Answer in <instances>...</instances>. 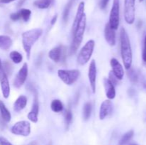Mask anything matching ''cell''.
<instances>
[{"mask_svg": "<svg viewBox=\"0 0 146 145\" xmlns=\"http://www.w3.org/2000/svg\"><path fill=\"white\" fill-rule=\"evenodd\" d=\"M12 45V40L8 36L0 35V48L4 51L9 49Z\"/></svg>", "mask_w": 146, "mask_h": 145, "instance_id": "cell-20", "label": "cell"}, {"mask_svg": "<svg viewBox=\"0 0 146 145\" xmlns=\"http://www.w3.org/2000/svg\"><path fill=\"white\" fill-rule=\"evenodd\" d=\"M62 56V46L58 45L50 50L48 52V57L54 62L57 63L61 59Z\"/></svg>", "mask_w": 146, "mask_h": 145, "instance_id": "cell-18", "label": "cell"}, {"mask_svg": "<svg viewBox=\"0 0 146 145\" xmlns=\"http://www.w3.org/2000/svg\"><path fill=\"white\" fill-rule=\"evenodd\" d=\"M115 30L113 29L111 26H110L109 24H106L105 27V30H104V36H105L106 41H107L108 44L111 46H113L115 45Z\"/></svg>", "mask_w": 146, "mask_h": 145, "instance_id": "cell-15", "label": "cell"}, {"mask_svg": "<svg viewBox=\"0 0 146 145\" xmlns=\"http://www.w3.org/2000/svg\"><path fill=\"white\" fill-rule=\"evenodd\" d=\"M54 0H36L34 1V4L36 7L41 9H47L51 6Z\"/></svg>", "mask_w": 146, "mask_h": 145, "instance_id": "cell-23", "label": "cell"}, {"mask_svg": "<svg viewBox=\"0 0 146 145\" xmlns=\"http://www.w3.org/2000/svg\"><path fill=\"white\" fill-rule=\"evenodd\" d=\"M0 83H1V91L4 98H8L10 95V86L7 78V72H5L0 59Z\"/></svg>", "mask_w": 146, "mask_h": 145, "instance_id": "cell-9", "label": "cell"}, {"mask_svg": "<svg viewBox=\"0 0 146 145\" xmlns=\"http://www.w3.org/2000/svg\"><path fill=\"white\" fill-rule=\"evenodd\" d=\"M56 20H57V15H55L54 17H53L52 19H51V25H54V24H55V23L56 22Z\"/></svg>", "mask_w": 146, "mask_h": 145, "instance_id": "cell-35", "label": "cell"}, {"mask_svg": "<svg viewBox=\"0 0 146 145\" xmlns=\"http://www.w3.org/2000/svg\"><path fill=\"white\" fill-rule=\"evenodd\" d=\"M139 1H141H141H143V0H139Z\"/></svg>", "mask_w": 146, "mask_h": 145, "instance_id": "cell-39", "label": "cell"}, {"mask_svg": "<svg viewBox=\"0 0 146 145\" xmlns=\"http://www.w3.org/2000/svg\"><path fill=\"white\" fill-rule=\"evenodd\" d=\"M43 31L41 28H36L29 30L22 34V44L24 51L27 54L28 59L30 58L31 48L34 44L38 40L42 34Z\"/></svg>", "mask_w": 146, "mask_h": 145, "instance_id": "cell-2", "label": "cell"}, {"mask_svg": "<svg viewBox=\"0 0 146 145\" xmlns=\"http://www.w3.org/2000/svg\"><path fill=\"white\" fill-rule=\"evenodd\" d=\"M135 0L124 1V18L127 24H132L135 21Z\"/></svg>", "mask_w": 146, "mask_h": 145, "instance_id": "cell-7", "label": "cell"}, {"mask_svg": "<svg viewBox=\"0 0 146 145\" xmlns=\"http://www.w3.org/2000/svg\"><path fill=\"white\" fill-rule=\"evenodd\" d=\"M128 77H129V79L131 80V82H135L138 80V75H137L136 72L134 71V70L131 69L129 71H128Z\"/></svg>", "mask_w": 146, "mask_h": 145, "instance_id": "cell-30", "label": "cell"}, {"mask_svg": "<svg viewBox=\"0 0 146 145\" xmlns=\"http://www.w3.org/2000/svg\"><path fill=\"white\" fill-rule=\"evenodd\" d=\"M73 2H74V0H69L68 3H67L65 9H64V15H63V19L64 21H67L68 20V15H69V12H70V9L71 8V6H72Z\"/></svg>", "mask_w": 146, "mask_h": 145, "instance_id": "cell-28", "label": "cell"}, {"mask_svg": "<svg viewBox=\"0 0 146 145\" xmlns=\"http://www.w3.org/2000/svg\"><path fill=\"white\" fill-rule=\"evenodd\" d=\"M111 65L114 75L118 78V80H122L124 76V70L119 61L115 58H111Z\"/></svg>", "mask_w": 146, "mask_h": 145, "instance_id": "cell-12", "label": "cell"}, {"mask_svg": "<svg viewBox=\"0 0 146 145\" xmlns=\"http://www.w3.org/2000/svg\"><path fill=\"white\" fill-rule=\"evenodd\" d=\"M120 41H121V57H122L124 67L125 68V69L129 70L132 65L133 53L129 37L124 28H122L121 29Z\"/></svg>", "mask_w": 146, "mask_h": 145, "instance_id": "cell-1", "label": "cell"}, {"mask_svg": "<svg viewBox=\"0 0 146 145\" xmlns=\"http://www.w3.org/2000/svg\"><path fill=\"white\" fill-rule=\"evenodd\" d=\"M27 104V98L24 95H20L15 100L14 103V110L15 112H19L24 109Z\"/></svg>", "mask_w": 146, "mask_h": 145, "instance_id": "cell-19", "label": "cell"}, {"mask_svg": "<svg viewBox=\"0 0 146 145\" xmlns=\"http://www.w3.org/2000/svg\"><path fill=\"white\" fill-rule=\"evenodd\" d=\"M134 134L133 130H130L128 132L125 134L124 135H123V136L121 137V139H120L119 143L118 145H125L131 139V138L133 137Z\"/></svg>", "mask_w": 146, "mask_h": 145, "instance_id": "cell-26", "label": "cell"}, {"mask_svg": "<svg viewBox=\"0 0 146 145\" xmlns=\"http://www.w3.org/2000/svg\"><path fill=\"white\" fill-rule=\"evenodd\" d=\"M104 85L105 88L106 95L108 100H113L115 97V86L111 83L108 78H104Z\"/></svg>", "mask_w": 146, "mask_h": 145, "instance_id": "cell-16", "label": "cell"}, {"mask_svg": "<svg viewBox=\"0 0 146 145\" xmlns=\"http://www.w3.org/2000/svg\"><path fill=\"white\" fill-rule=\"evenodd\" d=\"M109 1L110 0H101V4H100V7H101V8L102 9H104L106 7L107 4H108V1Z\"/></svg>", "mask_w": 146, "mask_h": 145, "instance_id": "cell-34", "label": "cell"}, {"mask_svg": "<svg viewBox=\"0 0 146 145\" xmlns=\"http://www.w3.org/2000/svg\"><path fill=\"white\" fill-rule=\"evenodd\" d=\"M86 26V16L85 14L76 26V29L74 31V39H73L72 44L71 45V53H75L78 47L81 45L83 41V38H84Z\"/></svg>", "mask_w": 146, "mask_h": 145, "instance_id": "cell-3", "label": "cell"}, {"mask_svg": "<svg viewBox=\"0 0 146 145\" xmlns=\"http://www.w3.org/2000/svg\"><path fill=\"white\" fill-rule=\"evenodd\" d=\"M108 79H109V80L111 81V83H112L114 86L118 84V80H118V78H117L114 75V74L113 73L112 71H111V72H110L109 78H108Z\"/></svg>", "mask_w": 146, "mask_h": 145, "instance_id": "cell-31", "label": "cell"}, {"mask_svg": "<svg viewBox=\"0 0 146 145\" xmlns=\"http://www.w3.org/2000/svg\"><path fill=\"white\" fill-rule=\"evenodd\" d=\"M11 132L14 134L27 136L31 133V125L27 121H19L13 125Z\"/></svg>", "mask_w": 146, "mask_h": 145, "instance_id": "cell-8", "label": "cell"}, {"mask_svg": "<svg viewBox=\"0 0 146 145\" xmlns=\"http://www.w3.org/2000/svg\"><path fill=\"white\" fill-rule=\"evenodd\" d=\"M120 22V1L113 0L112 8L110 12L109 24L110 26L114 30L118 28Z\"/></svg>", "mask_w": 146, "mask_h": 145, "instance_id": "cell-6", "label": "cell"}, {"mask_svg": "<svg viewBox=\"0 0 146 145\" xmlns=\"http://www.w3.org/2000/svg\"><path fill=\"white\" fill-rule=\"evenodd\" d=\"M38 110H39V106H38V99L37 94L36 93L34 95V102L32 105V108L31 110L30 111L29 113L27 115V117L34 123H36L38 122Z\"/></svg>", "mask_w": 146, "mask_h": 145, "instance_id": "cell-13", "label": "cell"}, {"mask_svg": "<svg viewBox=\"0 0 146 145\" xmlns=\"http://www.w3.org/2000/svg\"><path fill=\"white\" fill-rule=\"evenodd\" d=\"M143 60L146 62V36L145 37V40H144V46L143 51Z\"/></svg>", "mask_w": 146, "mask_h": 145, "instance_id": "cell-33", "label": "cell"}, {"mask_svg": "<svg viewBox=\"0 0 146 145\" xmlns=\"http://www.w3.org/2000/svg\"><path fill=\"white\" fill-rule=\"evenodd\" d=\"M9 57L14 63H20L23 60V56L18 51H13L10 53Z\"/></svg>", "mask_w": 146, "mask_h": 145, "instance_id": "cell-27", "label": "cell"}, {"mask_svg": "<svg viewBox=\"0 0 146 145\" xmlns=\"http://www.w3.org/2000/svg\"><path fill=\"white\" fill-rule=\"evenodd\" d=\"M113 105L110 100H106L101 103L99 110V118L103 120L112 112Z\"/></svg>", "mask_w": 146, "mask_h": 145, "instance_id": "cell-14", "label": "cell"}, {"mask_svg": "<svg viewBox=\"0 0 146 145\" xmlns=\"http://www.w3.org/2000/svg\"><path fill=\"white\" fill-rule=\"evenodd\" d=\"M0 113H1V117H2V119H4L5 122H10L11 118V113H10L9 111L7 109V108L6 107L4 102L1 100H0Z\"/></svg>", "mask_w": 146, "mask_h": 145, "instance_id": "cell-21", "label": "cell"}, {"mask_svg": "<svg viewBox=\"0 0 146 145\" xmlns=\"http://www.w3.org/2000/svg\"><path fill=\"white\" fill-rule=\"evenodd\" d=\"M27 145H38V144L36 141H32V142H31L30 143H29Z\"/></svg>", "mask_w": 146, "mask_h": 145, "instance_id": "cell-37", "label": "cell"}, {"mask_svg": "<svg viewBox=\"0 0 146 145\" xmlns=\"http://www.w3.org/2000/svg\"><path fill=\"white\" fill-rule=\"evenodd\" d=\"M130 145H138V144H131Z\"/></svg>", "mask_w": 146, "mask_h": 145, "instance_id": "cell-38", "label": "cell"}, {"mask_svg": "<svg viewBox=\"0 0 146 145\" xmlns=\"http://www.w3.org/2000/svg\"><path fill=\"white\" fill-rule=\"evenodd\" d=\"M51 108L54 112H60L64 109V105L59 100H54L51 103Z\"/></svg>", "mask_w": 146, "mask_h": 145, "instance_id": "cell-24", "label": "cell"}, {"mask_svg": "<svg viewBox=\"0 0 146 145\" xmlns=\"http://www.w3.org/2000/svg\"><path fill=\"white\" fill-rule=\"evenodd\" d=\"M58 75L60 79L68 85H73L76 82L80 76L78 70H58Z\"/></svg>", "mask_w": 146, "mask_h": 145, "instance_id": "cell-5", "label": "cell"}, {"mask_svg": "<svg viewBox=\"0 0 146 145\" xmlns=\"http://www.w3.org/2000/svg\"><path fill=\"white\" fill-rule=\"evenodd\" d=\"M94 47H95V41L94 40H90L84 45L77 57V62L78 64L84 65L89 61L94 52Z\"/></svg>", "mask_w": 146, "mask_h": 145, "instance_id": "cell-4", "label": "cell"}, {"mask_svg": "<svg viewBox=\"0 0 146 145\" xmlns=\"http://www.w3.org/2000/svg\"><path fill=\"white\" fill-rule=\"evenodd\" d=\"M28 76V65L27 63L23 64L22 67L20 68L14 80V86L17 88H19L25 82Z\"/></svg>", "mask_w": 146, "mask_h": 145, "instance_id": "cell-10", "label": "cell"}, {"mask_svg": "<svg viewBox=\"0 0 146 145\" xmlns=\"http://www.w3.org/2000/svg\"><path fill=\"white\" fill-rule=\"evenodd\" d=\"M84 10H85V3H84V1H81V2H80V4H78V9H77L75 19H74V24H73V31L76 29V26H78V24H79V22L81 21V19L83 18L84 16L85 15Z\"/></svg>", "mask_w": 146, "mask_h": 145, "instance_id": "cell-17", "label": "cell"}, {"mask_svg": "<svg viewBox=\"0 0 146 145\" xmlns=\"http://www.w3.org/2000/svg\"><path fill=\"white\" fill-rule=\"evenodd\" d=\"M64 117H65V122H66V129H68L70 124L71 123V121H72V119H73L72 112H71V109H66V111L65 112V115H64Z\"/></svg>", "mask_w": 146, "mask_h": 145, "instance_id": "cell-29", "label": "cell"}, {"mask_svg": "<svg viewBox=\"0 0 146 145\" xmlns=\"http://www.w3.org/2000/svg\"><path fill=\"white\" fill-rule=\"evenodd\" d=\"M91 111H92V105L91 102H86L84 105L83 108V117L85 120L89 119L91 115Z\"/></svg>", "mask_w": 146, "mask_h": 145, "instance_id": "cell-25", "label": "cell"}, {"mask_svg": "<svg viewBox=\"0 0 146 145\" xmlns=\"http://www.w3.org/2000/svg\"><path fill=\"white\" fill-rule=\"evenodd\" d=\"M17 14H18V16L19 19H22L23 21H29L30 18V16L31 14V11L30 9H21L19 11H17Z\"/></svg>", "mask_w": 146, "mask_h": 145, "instance_id": "cell-22", "label": "cell"}, {"mask_svg": "<svg viewBox=\"0 0 146 145\" xmlns=\"http://www.w3.org/2000/svg\"><path fill=\"white\" fill-rule=\"evenodd\" d=\"M88 80L90 82L91 90L93 93L96 92V75H97V69L96 64L94 60H92L90 63L89 68H88Z\"/></svg>", "mask_w": 146, "mask_h": 145, "instance_id": "cell-11", "label": "cell"}, {"mask_svg": "<svg viewBox=\"0 0 146 145\" xmlns=\"http://www.w3.org/2000/svg\"><path fill=\"white\" fill-rule=\"evenodd\" d=\"M0 144L1 145H13L12 144L10 143L7 139L4 137H0Z\"/></svg>", "mask_w": 146, "mask_h": 145, "instance_id": "cell-32", "label": "cell"}, {"mask_svg": "<svg viewBox=\"0 0 146 145\" xmlns=\"http://www.w3.org/2000/svg\"><path fill=\"white\" fill-rule=\"evenodd\" d=\"M15 1V0H0L1 3H4V4H7V3L12 2V1Z\"/></svg>", "mask_w": 146, "mask_h": 145, "instance_id": "cell-36", "label": "cell"}]
</instances>
